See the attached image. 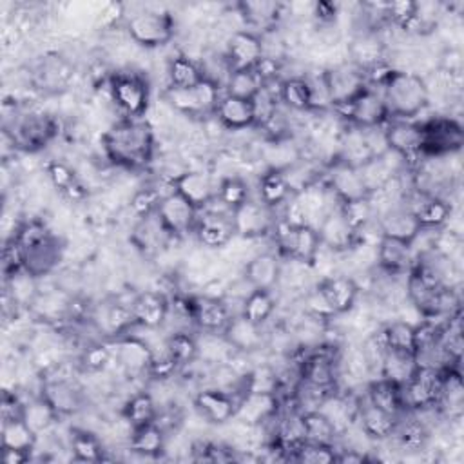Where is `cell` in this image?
I'll return each instance as SVG.
<instances>
[{
	"label": "cell",
	"mask_w": 464,
	"mask_h": 464,
	"mask_svg": "<svg viewBox=\"0 0 464 464\" xmlns=\"http://www.w3.org/2000/svg\"><path fill=\"white\" fill-rule=\"evenodd\" d=\"M364 397L379 406L381 410L395 415V417H401L406 410H404V402H402V390L399 384L384 379V377H377L373 379L366 392H364Z\"/></svg>",
	"instance_id": "cell-39"
},
{
	"label": "cell",
	"mask_w": 464,
	"mask_h": 464,
	"mask_svg": "<svg viewBox=\"0 0 464 464\" xmlns=\"http://www.w3.org/2000/svg\"><path fill=\"white\" fill-rule=\"evenodd\" d=\"M390 439H395L401 450L419 451L426 446L430 439V430L422 422L420 415L415 411H404L395 426V431Z\"/></svg>",
	"instance_id": "cell-35"
},
{
	"label": "cell",
	"mask_w": 464,
	"mask_h": 464,
	"mask_svg": "<svg viewBox=\"0 0 464 464\" xmlns=\"http://www.w3.org/2000/svg\"><path fill=\"white\" fill-rule=\"evenodd\" d=\"M163 194L156 187H141L130 196V210L140 219L154 216Z\"/></svg>",
	"instance_id": "cell-58"
},
{
	"label": "cell",
	"mask_w": 464,
	"mask_h": 464,
	"mask_svg": "<svg viewBox=\"0 0 464 464\" xmlns=\"http://www.w3.org/2000/svg\"><path fill=\"white\" fill-rule=\"evenodd\" d=\"M442 373L444 366L433 364H419L413 375L408 379L406 384L401 386L402 390V402L406 411H422V410H437L440 386H442Z\"/></svg>",
	"instance_id": "cell-8"
},
{
	"label": "cell",
	"mask_w": 464,
	"mask_h": 464,
	"mask_svg": "<svg viewBox=\"0 0 464 464\" xmlns=\"http://www.w3.org/2000/svg\"><path fill=\"white\" fill-rule=\"evenodd\" d=\"M236 7L245 24V29L254 31V33H257V29H261V31L274 29V25L277 24V20L281 16V4H277V2H266V0L239 2Z\"/></svg>",
	"instance_id": "cell-36"
},
{
	"label": "cell",
	"mask_w": 464,
	"mask_h": 464,
	"mask_svg": "<svg viewBox=\"0 0 464 464\" xmlns=\"http://www.w3.org/2000/svg\"><path fill=\"white\" fill-rule=\"evenodd\" d=\"M317 290L334 315L350 312L361 292L357 281L350 276H328L319 281Z\"/></svg>",
	"instance_id": "cell-26"
},
{
	"label": "cell",
	"mask_w": 464,
	"mask_h": 464,
	"mask_svg": "<svg viewBox=\"0 0 464 464\" xmlns=\"http://www.w3.org/2000/svg\"><path fill=\"white\" fill-rule=\"evenodd\" d=\"M38 435L24 422L22 417L2 419V448L33 451Z\"/></svg>",
	"instance_id": "cell-50"
},
{
	"label": "cell",
	"mask_w": 464,
	"mask_h": 464,
	"mask_svg": "<svg viewBox=\"0 0 464 464\" xmlns=\"http://www.w3.org/2000/svg\"><path fill=\"white\" fill-rule=\"evenodd\" d=\"M335 457H337L335 446L317 444V442H308V440H303L288 453L290 460L304 462V464H334Z\"/></svg>",
	"instance_id": "cell-55"
},
{
	"label": "cell",
	"mask_w": 464,
	"mask_h": 464,
	"mask_svg": "<svg viewBox=\"0 0 464 464\" xmlns=\"http://www.w3.org/2000/svg\"><path fill=\"white\" fill-rule=\"evenodd\" d=\"M390 118L415 120L430 102L426 80L411 71L392 69L379 85Z\"/></svg>",
	"instance_id": "cell-3"
},
{
	"label": "cell",
	"mask_w": 464,
	"mask_h": 464,
	"mask_svg": "<svg viewBox=\"0 0 464 464\" xmlns=\"http://www.w3.org/2000/svg\"><path fill=\"white\" fill-rule=\"evenodd\" d=\"M154 216L169 236L181 237L194 232L199 210L170 188L167 194H163Z\"/></svg>",
	"instance_id": "cell-14"
},
{
	"label": "cell",
	"mask_w": 464,
	"mask_h": 464,
	"mask_svg": "<svg viewBox=\"0 0 464 464\" xmlns=\"http://www.w3.org/2000/svg\"><path fill=\"white\" fill-rule=\"evenodd\" d=\"M415 368H417L415 355L386 350V353L382 357V362H381V368H379V377H384V379L402 386L413 375Z\"/></svg>",
	"instance_id": "cell-49"
},
{
	"label": "cell",
	"mask_w": 464,
	"mask_h": 464,
	"mask_svg": "<svg viewBox=\"0 0 464 464\" xmlns=\"http://www.w3.org/2000/svg\"><path fill=\"white\" fill-rule=\"evenodd\" d=\"M158 411H160V406L156 404L154 397L143 390V392H136L127 399L121 410V415L132 430V428L154 422L158 417Z\"/></svg>",
	"instance_id": "cell-46"
},
{
	"label": "cell",
	"mask_w": 464,
	"mask_h": 464,
	"mask_svg": "<svg viewBox=\"0 0 464 464\" xmlns=\"http://www.w3.org/2000/svg\"><path fill=\"white\" fill-rule=\"evenodd\" d=\"M234 314L221 297L192 295V324L207 334H221Z\"/></svg>",
	"instance_id": "cell-28"
},
{
	"label": "cell",
	"mask_w": 464,
	"mask_h": 464,
	"mask_svg": "<svg viewBox=\"0 0 464 464\" xmlns=\"http://www.w3.org/2000/svg\"><path fill=\"white\" fill-rule=\"evenodd\" d=\"M323 82L332 103V109H339L352 102L359 92L368 87L366 74L353 62H344L321 71Z\"/></svg>",
	"instance_id": "cell-12"
},
{
	"label": "cell",
	"mask_w": 464,
	"mask_h": 464,
	"mask_svg": "<svg viewBox=\"0 0 464 464\" xmlns=\"http://www.w3.org/2000/svg\"><path fill=\"white\" fill-rule=\"evenodd\" d=\"M417 11H419V4L413 0H399V2L382 4L384 20L401 27L402 31H408V27L411 25V22L417 16Z\"/></svg>",
	"instance_id": "cell-57"
},
{
	"label": "cell",
	"mask_w": 464,
	"mask_h": 464,
	"mask_svg": "<svg viewBox=\"0 0 464 464\" xmlns=\"http://www.w3.org/2000/svg\"><path fill=\"white\" fill-rule=\"evenodd\" d=\"M165 348L176 364L181 368L192 364L199 357V344L198 339L188 330H176L167 335Z\"/></svg>",
	"instance_id": "cell-51"
},
{
	"label": "cell",
	"mask_w": 464,
	"mask_h": 464,
	"mask_svg": "<svg viewBox=\"0 0 464 464\" xmlns=\"http://www.w3.org/2000/svg\"><path fill=\"white\" fill-rule=\"evenodd\" d=\"M375 261L377 266L388 276H404L410 272L415 261L413 245L395 237L381 236L375 245Z\"/></svg>",
	"instance_id": "cell-25"
},
{
	"label": "cell",
	"mask_w": 464,
	"mask_h": 464,
	"mask_svg": "<svg viewBox=\"0 0 464 464\" xmlns=\"http://www.w3.org/2000/svg\"><path fill=\"white\" fill-rule=\"evenodd\" d=\"M167 431L154 420L130 430L129 450L143 457H158L165 451Z\"/></svg>",
	"instance_id": "cell-38"
},
{
	"label": "cell",
	"mask_w": 464,
	"mask_h": 464,
	"mask_svg": "<svg viewBox=\"0 0 464 464\" xmlns=\"http://www.w3.org/2000/svg\"><path fill=\"white\" fill-rule=\"evenodd\" d=\"M221 335L230 346V350L237 353H252L261 350V346L265 344L263 326L248 321L241 314H236L230 317Z\"/></svg>",
	"instance_id": "cell-30"
},
{
	"label": "cell",
	"mask_w": 464,
	"mask_h": 464,
	"mask_svg": "<svg viewBox=\"0 0 464 464\" xmlns=\"http://www.w3.org/2000/svg\"><path fill=\"white\" fill-rule=\"evenodd\" d=\"M2 266H4V276L9 277L14 272L24 268V256L22 250L18 246V243L11 237L5 245H4V254H2Z\"/></svg>",
	"instance_id": "cell-61"
},
{
	"label": "cell",
	"mask_w": 464,
	"mask_h": 464,
	"mask_svg": "<svg viewBox=\"0 0 464 464\" xmlns=\"http://www.w3.org/2000/svg\"><path fill=\"white\" fill-rule=\"evenodd\" d=\"M274 241L281 256L299 263H312L321 248L319 234L314 227L286 225L281 219L274 225Z\"/></svg>",
	"instance_id": "cell-10"
},
{
	"label": "cell",
	"mask_w": 464,
	"mask_h": 464,
	"mask_svg": "<svg viewBox=\"0 0 464 464\" xmlns=\"http://www.w3.org/2000/svg\"><path fill=\"white\" fill-rule=\"evenodd\" d=\"M375 221H377V230L381 236L395 237V239H401L406 243H413L415 237L422 230L413 210L404 203L381 212Z\"/></svg>",
	"instance_id": "cell-29"
},
{
	"label": "cell",
	"mask_w": 464,
	"mask_h": 464,
	"mask_svg": "<svg viewBox=\"0 0 464 464\" xmlns=\"http://www.w3.org/2000/svg\"><path fill=\"white\" fill-rule=\"evenodd\" d=\"M350 51H352V62L362 71H368L375 65L384 63V58H382L384 44L373 33H364L357 36Z\"/></svg>",
	"instance_id": "cell-48"
},
{
	"label": "cell",
	"mask_w": 464,
	"mask_h": 464,
	"mask_svg": "<svg viewBox=\"0 0 464 464\" xmlns=\"http://www.w3.org/2000/svg\"><path fill=\"white\" fill-rule=\"evenodd\" d=\"M422 158H446L459 152L464 145L460 121L451 116H435L420 123Z\"/></svg>",
	"instance_id": "cell-9"
},
{
	"label": "cell",
	"mask_w": 464,
	"mask_h": 464,
	"mask_svg": "<svg viewBox=\"0 0 464 464\" xmlns=\"http://www.w3.org/2000/svg\"><path fill=\"white\" fill-rule=\"evenodd\" d=\"M317 234L321 246H326L334 252H348L359 245V234L350 225L346 216L341 210V205L332 208L317 225Z\"/></svg>",
	"instance_id": "cell-22"
},
{
	"label": "cell",
	"mask_w": 464,
	"mask_h": 464,
	"mask_svg": "<svg viewBox=\"0 0 464 464\" xmlns=\"http://www.w3.org/2000/svg\"><path fill=\"white\" fill-rule=\"evenodd\" d=\"M384 138L390 150L399 154L408 169H411L415 163L420 165L419 160L422 158V130L420 123L415 120H397L390 118L384 125Z\"/></svg>",
	"instance_id": "cell-13"
},
{
	"label": "cell",
	"mask_w": 464,
	"mask_h": 464,
	"mask_svg": "<svg viewBox=\"0 0 464 464\" xmlns=\"http://www.w3.org/2000/svg\"><path fill=\"white\" fill-rule=\"evenodd\" d=\"M170 188L183 196L198 210L210 207L218 196V185L212 176L201 169H188L170 179Z\"/></svg>",
	"instance_id": "cell-18"
},
{
	"label": "cell",
	"mask_w": 464,
	"mask_h": 464,
	"mask_svg": "<svg viewBox=\"0 0 464 464\" xmlns=\"http://www.w3.org/2000/svg\"><path fill=\"white\" fill-rule=\"evenodd\" d=\"M440 69L450 74V78L459 76L462 71V53L459 49H446L440 56Z\"/></svg>",
	"instance_id": "cell-62"
},
{
	"label": "cell",
	"mask_w": 464,
	"mask_h": 464,
	"mask_svg": "<svg viewBox=\"0 0 464 464\" xmlns=\"http://www.w3.org/2000/svg\"><path fill=\"white\" fill-rule=\"evenodd\" d=\"M281 277V263L276 254L263 252L248 259L243 270V279L252 288L261 290H274Z\"/></svg>",
	"instance_id": "cell-33"
},
{
	"label": "cell",
	"mask_w": 464,
	"mask_h": 464,
	"mask_svg": "<svg viewBox=\"0 0 464 464\" xmlns=\"http://www.w3.org/2000/svg\"><path fill=\"white\" fill-rule=\"evenodd\" d=\"M223 56L230 71L254 69L265 56L263 34H257L248 29L234 31L227 40Z\"/></svg>",
	"instance_id": "cell-16"
},
{
	"label": "cell",
	"mask_w": 464,
	"mask_h": 464,
	"mask_svg": "<svg viewBox=\"0 0 464 464\" xmlns=\"http://www.w3.org/2000/svg\"><path fill=\"white\" fill-rule=\"evenodd\" d=\"M314 14L319 22H334L337 14V5L332 2H317L314 5Z\"/></svg>",
	"instance_id": "cell-63"
},
{
	"label": "cell",
	"mask_w": 464,
	"mask_h": 464,
	"mask_svg": "<svg viewBox=\"0 0 464 464\" xmlns=\"http://www.w3.org/2000/svg\"><path fill=\"white\" fill-rule=\"evenodd\" d=\"M334 111H337L348 121V125L359 127V129L382 127L390 120L381 89L372 85H368L362 92H359L352 102Z\"/></svg>",
	"instance_id": "cell-11"
},
{
	"label": "cell",
	"mask_w": 464,
	"mask_h": 464,
	"mask_svg": "<svg viewBox=\"0 0 464 464\" xmlns=\"http://www.w3.org/2000/svg\"><path fill=\"white\" fill-rule=\"evenodd\" d=\"M2 460L4 464H25L27 460H31V451L2 448Z\"/></svg>",
	"instance_id": "cell-64"
},
{
	"label": "cell",
	"mask_w": 464,
	"mask_h": 464,
	"mask_svg": "<svg viewBox=\"0 0 464 464\" xmlns=\"http://www.w3.org/2000/svg\"><path fill=\"white\" fill-rule=\"evenodd\" d=\"M179 370V366L176 364V361L170 357V353L167 352L165 344L160 352L152 350V361L149 366V375L156 381H165L169 377H174L176 372Z\"/></svg>",
	"instance_id": "cell-60"
},
{
	"label": "cell",
	"mask_w": 464,
	"mask_h": 464,
	"mask_svg": "<svg viewBox=\"0 0 464 464\" xmlns=\"http://www.w3.org/2000/svg\"><path fill=\"white\" fill-rule=\"evenodd\" d=\"M134 323L154 330L160 328L170 314V299L160 290H143L130 301Z\"/></svg>",
	"instance_id": "cell-27"
},
{
	"label": "cell",
	"mask_w": 464,
	"mask_h": 464,
	"mask_svg": "<svg viewBox=\"0 0 464 464\" xmlns=\"http://www.w3.org/2000/svg\"><path fill=\"white\" fill-rule=\"evenodd\" d=\"M324 183L334 192L339 203H348V201H355L368 196V190L362 183L359 169L339 158L330 165Z\"/></svg>",
	"instance_id": "cell-23"
},
{
	"label": "cell",
	"mask_w": 464,
	"mask_h": 464,
	"mask_svg": "<svg viewBox=\"0 0 464 464\" xmlns=\"http://www.w3.org/2000/svg\"><path fill=\"white\" fill-rule=\"evenodd\" d=\"M111 359H112V348H109V346L103 344V343H92V344H89V346L82 352L80 362H82V366H83L85 372L96 373V372L105 370L107 364L111 362Z\"/></svg>",
	"instance_id": "cell-59"
},
{
	"label": "cell",
	"mask_w": 464,
	"mask_h": 464,
	"mask_svg": "<svg viewBox=\"0 0 464 464\" xmlns=\"http://www.w3.org/2000/svg\"><path fill=\"white\" fill-rule=\"evenodd\" d=\"M167 76H169V87H176V89H188L198 85L201 80H205L201 65L187 54H176L169 60Z\"/></svg>",
	"instance_id": "cell-44"
},
{
	"label": "cell",
	"mask_w": 464,
	"mask_h": 464,
	"mask_svg": "<svg viewBox=\"0 0 464 464\" xmlns=\"http://www.w3.org/2000/svg\"><path fill=\"white\" fill-rule=\"evenodd\" d=\"M281 413V397L274 392H243L237 401L236 420L257 428Z\"/></svg>",
	"instance_id": "cell-17"
},
{
	"label": "cell",
	"mask_w": 464,
	"mask_h": 464,
	"mask_svg": "<svg viewBox=\"0 0 464 464\" xmlns=\"http://www.w3.org/2000/svg\"><path fill=\"white\" fill-rule=\"evenodd\" d=\"M377 335L381 337L386 350L415 355V324H411L404 319L388 321L377 332Z\"/></svg>",
	"instance_id": "cell-41"
},
{
	"label": "cell",
	"mask_w": 464,
	"mask_h": 464,
	"mask_svg": "<svg viewBox=\"0 0 464 464\" xmlns=\"http://www.w3.org/2000/svg\"><path fill=\"white\" fill-rule=\"evenodd\" d=\"M276 312L274 290L252 288L241 301L239 314L256 324H265Z\"/></svg>",
	"instance_id": "cell-45"
},
{
	"label": "cell",
	"mask_w": 464,
	"mask_h": 464,
	"mask_svg": "<svg viewBox=\"0 0 464 464\" xmlns=\"http://www.w3.org/2000/svg\"><path fill=\"white\" fill-rule=\"evenodd\" d=\"M232 221L236 236L256 239L274 230V210L263 205L259 199H248L236 210H232Z\"/></svg>",
	"instance_id": "cell-21"
},
{
	"label": "cell",
	"mask_w": 464,
	"mask_h": 464,
	"mask_svg": "<svg viewBox=\"0 0 464 464\" xmlns=\"http://www.w3.org/2000/svg\"><path fill=\"white\" fill-rule=\"evenodd\" d=\"M402 203L413 210L422 230L437 232L451 218V205L442 196H431V194H422L415 190V194L411 198L406 196Z\"/></svg>",
	"instance_id": "cell-24"
},
{
	"label": "cell",
	"mask_w": 464,
	"mask_h": 464,
	"mask_svg": "<svg viewBox=\"0 0 464 464\" xmlns=\"http://www.w3.org/2000/svg\"><path fill=\"white\" fill-rule=\"evenodd\" d=\"M109 92L123 118H141L150 103V87L145 76L120 71L109 78Z\"/></svg>",
	"instance_id": "cell-6"
},
{
	"label": "cell",
	"mask_w": 464,
	"mask_h": 464,
	"mask_svg": "<svg viewBox=\"0 0 464 464\" xmlns=\"http://www.w3.org/2000/svg\"><path fill=\"white\" fill-rule=\"evenodd\" d=\"M13 239L18 243L24 256V270L36 279L51 274L63 254V246L49 227L40 219L24 221Z\"/></svg>",
	"instance_id": "cell-2"
},
{
	"label": "cell",
	"mask_w": 464,
	"mask_h": 464,
	"mask_svg": "<svg viewBox=\"0 0 464 464\" xmlns=\"http://www.w3.org/2000/svg\"><path fill=\"white\" fill-rule=\"evenodd\" d=\"M20 417L36 435L49 431L60 419L58 411L53 408V404L44 395L33 397L27 402H24Z\"/></svg>",
	"instance_id": "cell-42"
},
{
	"label": "cell",
	"mask_w": 464,
	"mask_h": 464,
	"mask_svg": "<svg viewBox=\"0 0 464 464\" xmlns=\"http://www.w3.org/2000/svg\"><path fill=\"white\" fill-rule=\"evenodd\" d=\"M237 401V392L212 386L203 388L194 395V408L203 420L219 426L236 419Z\"/></svg>",
	"instance_id": "cell-15"
},
{
	"label": "cell",
	"mask_w": 464,
	"mask_h": 464,
	"mask_svg": "<svg viewBox=\"0 0 464 464\" xmlns=\"http://www.w3.org/2000/svg\"><path fill=\"white\" fill-rule=\"evenodd\" d=\"M355 420L359 422L361 431L372 440H388L397 426L399 417L381 410L379 406L372 404L364 395L357 399V413Z\"/></svg>",
	"instance_id": "cell-31"
},
{
	"label": "cell",
	"mask_w": 464,
	"mask_h": 464,
	"mask_svg": "<svg viewBox=\"0 0 464 464\" xmlns=\"http://www.w3.org/2000/svg\"><path fill=\"white\" fill-rule=\"evenodd\" d=\"M112 357L116 364L129 377H141V375H149L152 348L141 337H136L132 334H123L114 339Z\"/></svg>",
	"instance_id": "cell-20"
},
{
	"label": "cell",
	"mask_w": 464,
	"mask_h": 464,
	"mask_svg": "<svg viewBox=\"0 0 464 464\" xmlns=\"http://www.w3.org/2000/svg\"><path fill=\"white\" fill-rule=\"evenodd\" d=\"M102 147L111 163L140 170L154 158V132L143 118H121L102 136Z\"/></svg>",
	"instance_id": "cell-1"
},
{
	"label": "cell",
	"mask_w": 464,
	"mask_h": 464,
	"mask_svg": "<svg viewBox=\"0 0 464 464\" xmlns=\"http://www.w3.org/2000/svg\"><path fill=\"white\" fill-rule=\"evenodd\" d=\"M250 199V188L248 183L241 176H227L219 181L218 185V196L216 201L227 208V210H236L243 203Z\"/></svg>",
	"instance_id": "cell-54"
},
{
	"label": "cell",
	"mask_w": 464,
	"mask_h": 464,
	"mask_svg": "<svg viewBox=\"0 0 464 464\" xmlns=\"http://www.w3.org/2000/svg\"><path fill=\"white\" fill-rule=\"evenodd\" d=\"M125 29L134 44L145 49H158L174 38L176 22L167 11L141 9L127 18Z\"/></svg>",
	"instance_id": "cell-5"
},
{
	"label": "cell",
	"mask_w": 464,
	"mask_h": 464,
	"mask_svg": "<svg viewBox=\"0 0 464 464\" xmlns=\"http://www.w3.org/2000/svg\"><path fill=\"white\" fill-rule=\"evenodd\" d=\"M69 450L72 459L78 462H100L103 460V446L102 440L83 428L71 430L69 437Z\"/></svg>",
	"instance_id": "cell-52"
},
{
	"label": "cell",
	"mask_w": 464,
	"mask_h": 464,
	"mask_svg": "<svg viewBox=\"0 0 464 464\" xmlns=\"http://www.w3.org/2000/svg\"><path fill=\"white\" fill-rule=\"evenodd\" d=\"M223 89L210 80H201L198 85L188 89L167 87L165 102L179 114L188 118L214 116Z\"/></svg>",
	"instance_id": "cell-7"
},
{
	"label": "cell",
	"mask_w": 464,
	"mask_h": 464,
	"mask_svg": "<svg viewBox=\"0 0 464 464\" xmlns=\"http://www.w3.org/2000/svg\"><path fill=\"white\" fill-rule=\"evenodd\" d=\"M279 102L292 111H312V94L306 76H290L279 82Z\"/></svg>",
	"instance_id": "cell-47"
},
{
	"label": "cell",
	"mask_w": 464,
	"mask_h": 464,
	"mask_svg": "<svg viewBox=\"0 0 464 464\" xmlns=\"http://www.w3.org/2000/svg\"><path fill=\"white\" fill-rule=\"evenodd\" d=\"M194 234L198 241L205 248H223L227 246L232 237L236 236L232 212L230 210H214V208H203L199 210Z\"/></svg>",
	"instance_id": "cell-19"
},
{
	"label": "cell",
	"mask_w": 464,
	"mask_h": 464,
	"mask_svg": "<svg viewBox=\"0 0 464 464\" xmlns=\"http://www.w3.org/2000/svg\"><path fill=\"white\" fill-rule=\"evenodd\" d=\"M263 87L265 85L254 69H243V71H230L225 83V92L236 98L252 102Z\"/></svg>",
	"instance_id": "cell-53"
},
{
	"label": "cell",
	"mask_w": 464,
	"mask_h": 464,
	"mask_svg": "<svg viewBox=\"0 0 464 464\" xmlns=\"http://www.w3.org/2000/svg\"><path fill=\"white\" fill-rule=\"evenodd\" d=\"M40 395H44L53 404V408L58 411L60 417L76 413L82 408V402H83L80 388L65 377L47 379L42 384V393Z\"/></svg>",
	"instance_id": "cell-34"
},
{
	"label": "cell",
	"mask_w": 464,
	"mask_h": 464,
	"mask_svg": "<svg viewBox=\"0 0 464 464\" xmlns=\"http://www.w3.org/2000/svg\"><path fill=\"white\" fill-rule=\"evenodd\" d=\"M9 132L14 149L24 152H38L45 149L60 132V123L53 114L44 111H29L14 118Z\"/></svg>",
	"instance_id": "cell-4"
},
{
	"label": "cell",
	"mask_w": 464,
	"mask_h": 464,
	"mask_svg": "<svg viewBox=\"0 0 464 464\" xmlns=\"http://www.w3.org/2000/svg\"><path fill=\"white\" fill-rule=\"evenodd\" d=\"M214 118L227 130H243L256 125L252 102L230 96L227 92L221 94Z\"/></svg>",
	"instance_id": "cell-32"
},
{
	"label": "cell",
	"mask_w": 464,
	"mask_h": 464,
	"mask_svg": "<svg viewBox=\"0 0 464 464\" xmlns=\"http://www.w3.org/2000/svg\"><path fill=\"white\" fill-rule=\"evenodd\" d=\"M47 176L51 179V183L54 185V188L62 190L67 196H76V192L82 188V185L78 183V178L74 174V170L65 163V161H58L53 160L47 163L45 167Z\"/></svg>",
	"instance_id": "cell-56"
},
{
	"label": "cell",
	"mask_w": 464,
	"mask_h": 464,
	"mask_svg": "<svg viewBox=\"0 0 464 464\" xmlns=\"http://www.w3.org/2000/svg\"><path fill=\"white\" fill-rule=\"evenodd\" d=\"M294 194L285 170L279 169H268L259 176L257 183V199L266 205L268 208L276 210L277 207H283L290 196Z\"/></svg>",
	"instance_id": "cell-37"
},
{
	"label": "cell",
	"mask_w": 464,
	"mask_h": 464,
	"mask_svg": "<svg viewBox=\"0 0 464 464\" xmlns=\"http://www.w3.org/2000/svg\"><path fill=\"white\" fill-rule=\"evenodd\" d=\"M71 76H72V69L62 56L44 58L40 67L34 72V78L40 89H45L49 92H58L65 89Z\"/></svg>",
	"instance_id": "cell-40"
},
{
	"label": "cell",
	"mask_w": 464,
	"mask_h": 464,
	"mask_svg": "<svg viewBox=\"0 0 464 464\" xmlns=\"http://www.w3.org/2000/svg\"><path fill=\"white\" fill-rule=\"evenodd\" d=\"M301 420H303L304 440L335 446L339 431L323 411L304 410V411H301Z\"/></svg>",
	"instance_id": "cell-43"
}]
</instances>
